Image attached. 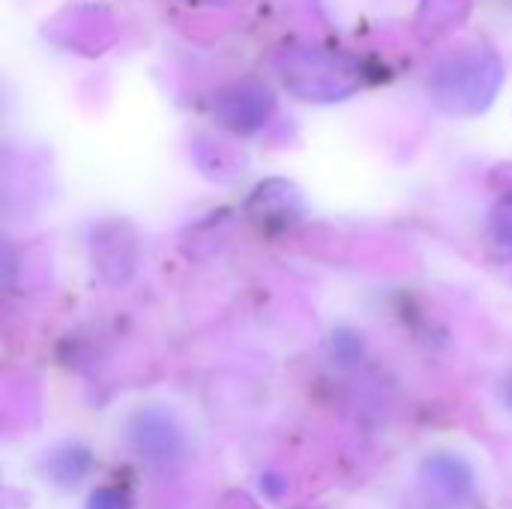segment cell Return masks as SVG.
<instances>
[{
	"instance_id": "2",
	"label": "cell",
	"mask_w": 512,
	"mask_h": 509,
	"mask_svg": "<svg viewBox=\"0 0 512 509\" xmlns=\"http://www.w3.org/2000/svg\"><path fill=\"white\" fill-rule=\"evenodd\" d=\"M276 72L285 90L303 102H342L363 87V69L357 60L312 45L285 48L276 57Z\"/></svg>"
},
{
	"instance_id": "10",
	"label": "cell",
	"mask_w": 512,
	"mask_h": 509,
	"mask_svg": "<svg viewBox=\"0 0 512 509\" xmlns=\"http://www.w3.org/2000/svg\"><path fill=\"white\" fill-rule=\"evenodd\" d=\"M87 509H129V495L120 489H99L87 501Z\"/></svg>"
},
{
	"instance_id": "8",
	"label": "cell",
	"mask_w": 512,
	"mask_h": 509,
	"mask_svg": "<svg viewBox=\"0 0 512 509\" xmlns=\"http://www.w3.org/2000/svg\"><path fill=\"white\" fill-rule=\"evenodd\" d=\"M90 471V453L84 447H63L48 462V477L60 486H72Z\"/></svg>"
},
{
	"instance_id": "7",
	"label": "cell",
	"mask_w": 512,
	"mask_h": 509,
	"mask_svg": "<svg viewBox=\"0 0 512 509\" xmlns=\"http://www.w3.org/2000/svg\"><path fill=\"white\" fill-rule=\"evenodd\" d=\"M486 243L498 261H512V195H501L489 210Z\"/></svg>"
},
{
	"instance_id": "1",
	"label": "cell",
	"mask_w": 512,
	"mask_h": 509,
	"mask_svg": "<svg viewBox=\"0 0 512 509\" xmlns=\"http://www.w3.org/2000/svg\"><path fill=\"white\" fill-rule=\"evenodd\" d=\"M504 87V63L492 51H462L444 57L429 75L432 102L453 117L483 114Z\"/></svg>"
},
{
	"instance_id": "11",
	"label": "cell",
	"mask_w": 512,
	"mask_h": 509,
	"mask_svg": "<svg viewBox=\"0 0 512 509\" xmlns=\"http://www.w3.org/2000/svg\"><path fill=\"white\" fill-rule=\"evenodd\" d=\"M507 402H510V405H512V381H510V384H507Z\"/></svg>"
},
{
	"instance_id": "9",
	"label": "cell",
	"mask_w": 512,
	"mask_h": 509,
	"mask_svg": "<svg viewBox=\"0 0 512 509\" xmlns=\"http://www.w3.org/2000/svg\"><path fill=\"white\" fill-rule=\"evenodd\" d=\"M429 471H432L435 480H441V483L447 486V495H453V498H459V495H465V492L471 489V474H468V468H465L462 462L450 459V456L435 459V462L429 465Z\"/></svg>"
},
{
	"instance_id": "6",
	"label": "cell",
	"mask_w": 512,
	"mask_h": 509,
	"mask_svg": "<svg viewBox=\"0 0 512 509\" xmlns=\"http://www.w3.org/2000/svg\"><path fill=\"white\" fill-rule=\"evenodd\" d=\"M246 210H249V216L258 225H267V228L279 225L282 228V225H288V222H294L300 216L303 201H300V192L291 183H285V180H267V183H261L252 192Z\"/></svg>"
},
{
	"instance_id": "3",
	"label": "cell",
	"mask_w": 512,
	"mask_h": 509,
	"mask_svg": "<svg viewBox=\"0 0 512 509\" xmlns=\"http://www.w3.org/2000/svg\"><path fill=\"white\" fill-rule=\"evenodd\" d=\"M210 111L222 129H228L234 135H252L270 123V117L276 111V99L261 81L243 78V81H231L222 90H216Z\"/></svg>"
},
{
	"instance_id": "4",
	"label": "cell",
	"mask_w": 512,
	"mask_h": 509,
	"mask_svg": "<svg viewBox=\"0 0 512 509\" xmlns=\"http://www.w3.org/2000/svg\"><path fill=\"white\" fill-rule=\"evenodd\" d=\"M90 258H93V270L105 282H111V285L129 282L138 267V237H135L132 225L111 219V222H102L99 228H93Z\"/></svg>"
},
{
	"instance_id": "12",
	"label": "cell",
	"mask_w": 512,
	"mask_h": 509,
	"mask_svg": "<svg viewBox=\"0 0 512 509\" xmlns=\"http://www.w3.org/2000/svg\"><path fill=\"white\" fill-rule=\"evenodd\" d=\"M210 3H213V0H210Z\"/></svg>"
},
{
	"instance_id": "5",
	"label": "cell",
	"mask_w": 512,
	"mask_h": 509,
	"mask_svg": "<svg viewBox=\"0 0 512 509\" xmlns=\"http://www.w3.org/2000/svg\"><path fill=\"white\" fill-rule=\"evenodd\" d=\"M129 438H132L135 450L141 456H147V459H162L165 462V459L180 456V450H183L180 426L168 414H162V411H144L132 423Z\"/></svg>"
}]
</instances>
